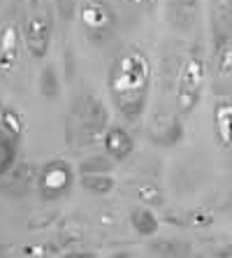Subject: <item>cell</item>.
Returning a JSON list of instances; mask_svg holds the SVG:
<instances>
[{"instance_id": "obj_18", "label": "cell", "mask_w": 232, "mask_h": 258, "mask_svg": "<svg viewBox=\"0 0 232 258\" xmlns=\"http://www.w3.org/2000/svg\"><path fill=\"white\" fill-rule=\"evenodd\" d=\"M40 93L49 100H54L56 96L60 93V82H58V75H56V68L54 66H47L42 70L40 75Z\"/></svg>"}, {"instance_id": "obj_8", "label": "cell", "mask_w": 232, "mask_h": 258, "mask_svg": "<svg viewBox=\"0 0 232 258\" xmlns=\"http://www.w3.org/2000/svg\"><path fill=\"white\" fill-rule=\"evenodd\" d=\"M214 58H211V63H214V77L216 82H220V79H232V37L227 30L220 28V24L216 21L214 26Z\"/></svg>"}, {"instance_id": "obj_23", "label": "cell", "mask_w": 232, "mask_h": 258, "mask_svg": "<svg viewBox=\"0 0 232 258\" xmlns=\"http://www.w3.org/2000/svg\"><path fill=\"white\" fill-rule=\"evenodd\" d=\"M82 226L77 221H65L60 226V237H63V244H70V242H79L82 240Z\"/></svg>"}, {"instance_id": "obj_24", "label": "cell", "mask_w": 232, "mask_h": 258, "mask_svg": "<svg viewBox=\"0 0 232 258\" xmlns=\"http://www.w3.org/2000/svg\"><path fill=\"white\" fill-rule=\"evenodd\" d=\"M56 5V12L60 14V19L65 21H72L77 17V7H79V0H54Z\"/></svg>"}, {"instance_id": "obj_29", "label": "cell", "mask_w": 232, "mask_h": 258, "mask_svg": "<svg viewBox=\"0 0 232 258\" xmlns=\"http://www.w3.org/2000/svg\"><path fill=\"white\" fill-rule=\"evenodd\" d=\"M156 3H158V0H144V5L146 7H156Z\"/></svg>"}, {"instance_id": "obj_21", "label": "cell", "mask_w": 232, "mask_h": 258, "mask_svg": "<svg viewBox=\"0 0 232 258\" xmlns=\"http://www.w3.org/2000/svg\"><path fill=\"white\" fill-rule=\"evenodd\" d=\"M186 216V226L191 228H207L211 223L216 221V216L211 210H204V207H197V210H191V212H184Z\"/></svg>"}, {"instance_id": "obj_2", "label": "cell", "mask_w": 232, "mask_h": 258, "mask_svg": "<svg viewBox=\"0 0 232 258\" xmlns=\"http://www.w3.org/2000/svg\"><path fill=\"white\" fill-rule=\"evenodd\" d=\"M107 123V107L102 105L100 98L89 96V93L74 98L65 121V140L72 147V151L89 149V147H96L98 142H102V135L109 128Z\"/></svg>"}, {"instance_id": "obj_3", "label": "cell", "mask_w": 232, "mask_h": 258, "mask_svg": "<svg viewBox=\"0 0 232 258\" xmlns=\"http://www.w3.org/2000/svg\"><path fill=\"white\" fill-rule=\"evenodd\" d=\"M209 75V58L202 44H195L186 58L184 68L179 72V86H177V112L179 114H193L197 102L202 98L204 84Z\"/></svg>"}, {"instance_id": "obj_17", "label": "cell", "mask_w": 232, "mask_h": 258, "mask_svg": "<svg viewBox=\"0 0 232 258\" xmlns=\"http://www.w3.org/2000/svg\"><path fill=\"white\" fill-rule=\"evenodd\" d=\"M114 158L112 156H89L79 163V174H98V172H112Z\"/></svg>"}, {"instance_id": "obj_9", "label": "cell", "mask_w": 232, "mask_h": 258, "mask_svg": "<svg viewBox=\"0 0 232 258\" xmlns=\"http://www.w3.org/2000/svg\"><path fill=\"white\" fill-rule=\"evenodd\" d=\"M19 51H21V30L17 21H7L0 28V70H12L19 60Z\"/></svg>"}, {"instance_id": "obj_10", "label": "cell", "mask_w": 232, "mask_h": 258, "mask_svg": "<svg viewBox=\"0 0 232 258\" xmlns=\"http://www.w3.org/2000/svg\"><path fill=\"white\" fill-rule=\"evenodd\" d=\"M102 147L107 151V156H112L114 161H125L135 151V140H132V135L128 131L112 126L102 135Z\"/></svg>"}, {"instance_id": "obj_20", "label": "cell", "mask_w": 232, "mask_h": 258, "mask_svg": "<svg viewBox=\"0 0 232 258\" xmlns=\"http://www.w3.org/2000/svg\"><path fill=\"white\" fill-rule=\"evenodd\" d=\"M137 200H139L142 205L163 207V203H165V196H163L161 186H156V184H142V186H137Z\"/></svg>"}, {"instance_id": "obj_7", "label": "cell", "mask_w": 232, "mask_h": 258, "mask_svg": "<svg viewBox=\"0 0 232 258\" xmlns=\"http://www.w3.org/2000/svg\"><path fill=\"white\" fill-rule=\"evenodd\" d=\"M35 179V168L30 163H19L7 170L5 177H0V193L12 196V198H21L30 191Z\"/></svg>"}, {"instance_id": "obj_12", "label": "cell", "mask_w": 232, "mask_h": 258, "mask_svg": "<svg viewBox=\"0 0 232 258\" xmlns=\"http://www.w3.org/2000/svg\"><path fill=\"white\" fill-rule=\"evenodd\" d=\"M149 131H151L149 133L151 140H153L156 144H163V147H170V144H174L184 135L181 123H179L177 119H172V116H158L156 121H151Z\"/></svg>"}, {"instance_id": "obj_1", "label": "cell", "mask_w": 232, "mask_h": 258, "mask_svg": "<svg viewBox=\"0 0 232 258\" xmlns=\"http://www.w3.org/2000/svg\"><path fill=\"white\" fill-rule=\"evenodd\" d=\"M151 60L139 47H125L109 66L107 89L116 109L128 121L144 114L151 93Z\"/></svg>"}, {"instance_id": "obj_25", "label": "cell", "mask_w": 232, "mask_h": 258, "mask_svg": "<svg viewBox=\"0 0 232 258\" xmlns=\"http://www.w3.org/2000/svg\"><path fill=\"white\" fill-rule=\"evenodd\" d=\"M214 10L218 19L227 21V19H232V0H214Z\"/></svg>"}, {"instance_id": "obj_16", "label": "cell", "mask_w": 232, "mask_h": 258, "mask_svg": "<svg viewBox=\"0 0 232 258\" xmlns=\"http://www.w3.org/2000/svg\"><path fill=\"white\" fill-rule=\"evenodd\" d=\"M82 186L84 191L96 193V196H105V193L114 191L116 179L112 177V172H98V174H82Z\"/></svg>"}, {"instance_id": "obj_11", "label": "cell", "mask_w": 232, "mask_h": 258, "mask_svg": "<svg viewBox=\"0 0 232 258\" xmlns=\"http://www.w3.org/2000/svg\"><path fill=\"white\" fill-rule=\"evenodd\" d=\"M211 121H214V133H216L218 144L223 147V149L232 151V102L230 100H218L216 102Z\"/></svg>"}, {"instance_id": "obj_6", "label": "cell", "mask_w": 232, "mask_h": 258, "mask_svg": "<svg viewBox=\"0 0 232 258\" xmlns=\"http://www.w3.org/2000/svg\"><path fill=\"white\" fill-rule=\"evenodd\" d=\"M77 14L79 24L93 40H107L116 28V14L107 0H82Z\"/></svg>"}, {"instance_id": "obj_13", "label": "cell", "mask_w": 232, "mask_h": 258, "mask_svg": "<svg viewBox=\"0 0 232 258\" xmlns=\"http://www.w3.org/2000/svg\"><path fill=\"white\" fill-rule=\"evenodd\" d=\"M200 0H170V21L177 28L186 30L195 24Z\"/></svg>"}, {"instance_id": "obj_4", "label": "cell", "mask_w": 232, "mask_h": 258, "mask_svg": "<svg viewBox=\"0 0 232 258\" xmlns=\"http://www.w3.org/2000/svg\"><path fill=\"white\" fill-rule=\"evenodd\" d=\"M51 33H54V21L49 0H26L24 44L33 58H44L49 54Z\"/></svg>"}, {"instance_id": "obj_27", "label": "cell", "mask_w": 232, "mask_h": 258, "mask_svg": "<svg viewBox=\"0 0 232 258\" xmlns=\"http://www.w3.org/2000/svg\"><path fill=\"white\" fill-rule=\"evenodd\" d=\"M218 256H232V246H227V249H220Z\"/></svg>"}, {"instance_id": "obj_28", "label": "cell", "mask_w": 232, "mask_h": 258, "mask_svg": "<svg viewBox=\"0 0 232 258\" xmlns=\"http://www.w3.org/2000/svg\"><path fill=\"white\" fill-rule=\"evenodd\" d=\"M128 3H130V5H137V7L144 5V0H128Z\"/></svg>"}, {"instance_id": "obj_15", "label": "cell", "mask_w": 232, "mask_h": 258, "mask_svg": "<svg viewBox=\"0 0 232 258\" xmlns=\"http://www.w3.org/2000/svg\"><path fill=\"white\" fill-rule=\"evenodd\" d=\"M130 223L135 228L137 235L142 237H151L158 230V216L149 210V207H137V210L130 212Z\"/></svg>"}, {"instance_id": "obj_19", "label": "cell", "mask_w": 232, "mask_h": 258, "mask_svg": "<svg viewBox=\"0 0 232 258\" xmlns=\"http://www.w3.org/2000/svg\"><path fill=\"white\" fill-rule=\"evenodd\" d=\"M149 249L151 253H158V256H186V253H191V249L181 240H158L151 242Z\"/></svg>"}, {"instance_id": "obj_22", "label": "cell", "mask_w": 232, "mask_h": 258, "mask_svg": "<svg viewBox=\"0 0 232 258\" xmlns=\"http://www.w3.org/2000/svg\"><path fill=\"white\" fill-rule=\"evenodd\" d=\"M56 219H58V212H54V210L40 212V214H33V216H30V219H28V226H26V228H28V230L47 228L49 223H54Z\"/></svg>"}, {"instance_id": "obj_5", "label": "cell", "mask_w": 232, "mask_h": 258, "mask_svg": "<svg viewBox=\"0 0 232 258\" xmlns=\"http://www.w3.org/2000/svg\"><path fill=\"white\" fill-rule=\"evenodd\" d=\"M74 184V168L63 158H51L37 172V188L47 203L63 198Z\"/></svg>"}, {"instance_id": "obj_26", "label": "cell", "mask_w": 232, "mask_h": 258, "mask_svg": "<svg viewBox=\"0 0 232 258\" xmlns=\"http://www.w3.org/2000/svg\"><path fill=\"white\" fill-rule=\"evenodd\" d=\"M26 256H56V249H49V246H26L24 249Z\"/></svg>"}, {"instance_id": "obj_14", "label": "cell", "mask_w": 232, "mask_h": 258, "mask_svg": "<svg viewBox=\"0 0 232 258\" xmlns=\"http://www.w3.org/2000/svg\"><path fill=\"white\" fill-rule=\"evenodd\" d=\"M19 144H21V138H17V135H12L10 131L0 126V177H5L7 170L14 165Z\"/></svg>"}]
</instances>
